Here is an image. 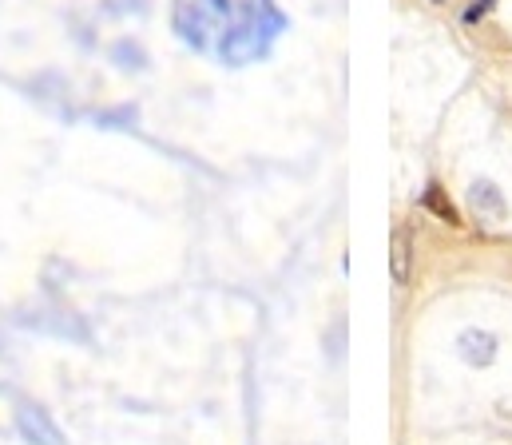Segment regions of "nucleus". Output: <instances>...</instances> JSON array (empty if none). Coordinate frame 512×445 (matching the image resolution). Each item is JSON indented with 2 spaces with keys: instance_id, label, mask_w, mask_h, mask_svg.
I'll return each instance as SVG.
<instances>
[{
  "instance_id": "nucleus-1",
  "label": "nucleus",
  "mask_w": 512,
  "mask_h": 445,
  "mask_svg": "<svg viewBox=\"0 0 512 445\" xmlns=\"http://www.w3.org/2000/svg\"><path fill=\"white\" fill-rule=\"evenodd\" d=\"M457 350H461V358H465L469 366H489V362L497 358V338H493L489 330H465V334L457 338Z\"/></svg>"
},
{
  "instance_id": "nucleus-2",
  "label": "nucleus",
  "mask_w": 512,
  "mask_h": 445,
  "mask_svg": "<svg viewBox=\"0 0 512 445\" xmlns=\"http://www.w3.org/2000/svg\"><path fill=\"white\" fill-rule=\"evenodd\" d=\"M469 199H473V211L481 219H505V199H501V191L493 183H473Z\"/></svg>"
},
{
  "instance_id": "nucleus-3",
  "label": "nucleus",
  "mask_w": 512,
  "mask_h": 445,
  "mask_svg": "<svg viewBox=\"0 0 512 445\" xmlns=\"http://www.w3.org/2000/svg\"><path fill=\"white\" fill-rule=\"evenodd\" d=\"M393 279L405 283L409 279V235L405 231H393Z\"/></svg>"
},
{
  "instance_id": "nucleus-5",
  "label": "nucleus",
  "mask_w": 512,
  "mask_h": 445,
  "mask_svg": "<svg viewBox=\"0 0 512 445\" xmlns=\"http://www.w3.org/2000/svg\"><path fill=\"white\" fill-rule=\"evenodd\" d=\"M429 207H437V211H441V215H445L449 223H457V215H453V207H445V203H441V195H437V187H429Z\"/></svg>"
},
{
  "instance_id": "nucleus-4",
  "label": "nucleus",
  "mask_w": 512,
  "mask_h": 445,
  "mask_svg": "<svg viewBox=\"0 0 512 445\" xmlns=\"http://www.w3.org/2000/svg\"><path fill=\"white\" fill-rule=\"evenodd\" d=\"M20 426H24V434H28V438H36V434H40V438H44V445H60V434H56V430L44 422V414H40V410H36V422H32V410H28V414L20 418Z\"/></svg>"
}]
</instances>
